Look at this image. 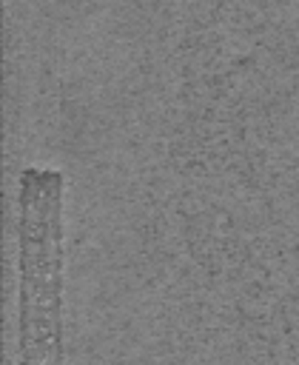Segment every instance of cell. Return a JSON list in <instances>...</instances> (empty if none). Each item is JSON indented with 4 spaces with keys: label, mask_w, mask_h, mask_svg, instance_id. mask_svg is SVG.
Wrapping results in <instances>:
<instances>
[{
    "label": "cell",
    "mask_w": 299,
    "mask_h": 365,
    "mask_svg": "<svg viewBox=\"0 0 299 365\" xmlns=\"http://www.w3.org/2000/svg\"><path fill=\"white\" fill-rule=\"evenodd\" d=\"M63 174L28 165L17 182L20 245V365H63L60 231Z\"/></svg>",
    "instance_id": "cell-1"
}]
</instances>
